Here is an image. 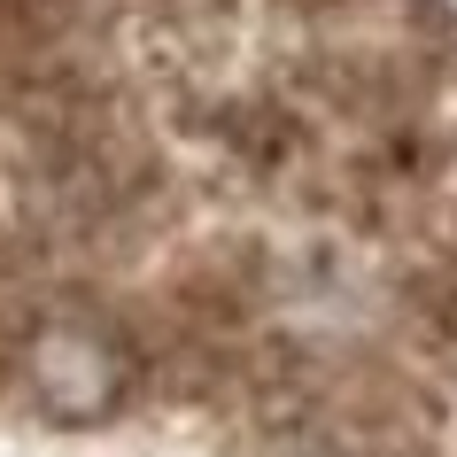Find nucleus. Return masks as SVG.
<instances>
[{
    "label": "nucleus",
    "mask_w": 457,
    "mask_h": 457,
    "mask_svg": "<svg viewBox=\"0 0 457 457\" xmlns=\"http://www.w3.org/2000/svg\"><path fill=\"white\" fill-rule=\"evenodd\" d=\"M434 8H442V16H450V24H457V0H434Z\"/></svg>",
    "instance_id": "obj_2"
},
{
    "label": "nucleus",
    "mask_w": 457,
    "mask_h": 457,
    "mask_svg": "<svg viewBox=\"0 0 457 457\" xmlns=\"http://www.w3.org/2000/svg\"><path fill=\"white\" fill-rule=\"evenodd\" d=\"M31 380H39L47 411H62V419H94V411L117 403L124 364H117V349H109L94 326H47V334L31 341Z\"/></svg>",
    "instance_id": "obj_1"
}]
</instances>
